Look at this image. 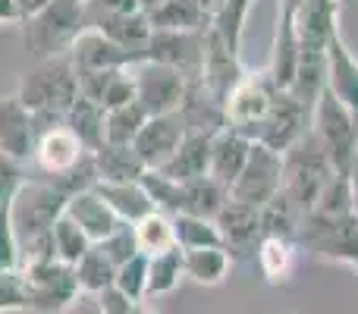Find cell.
I'll return each mask as SVG.
<instances>
[{"instance_id":"6da1fadb","label":"cell","mask_w":358,"mask_h":314,"mask_svg":"<svg viewBox=\"0 0 358 314\" xmlns=\"http://www.w3.org/2000/svg\"><path fill=\"white\" fill-rule=\"evenodd\" d=\"M66 192L57 189L48 179H25L22 183V189L16 192L10 204L13 229H16L19 242V264L57 258L50 229L66 210Z\"/></svg>"},{"instance_id":"7a4b0ae2","label":"cell","mask_w":358,"mask_h":314,"mask_svg":"<svg viewBox=\"0 0 358 314\" xmlns=\"http://www.w3.org/2000/svg\"><path fill=\"white\" fill-rule=\"evenodd\" d=\"M22 41L35 60L69 54L76 35L88 25V3L85 0H54L41 13L22 19Z\"/></svg>"},{"instance_id":"3957f363","label":"cell","mask_w":358,"mask_h":314,"mask_svg":"<svg viewBox=\"0 0 358 314\" xmlns=\"http://www.w3.org/2000/svg\"><path fill=\"white\" fill-rule=\"evenodd\" d=\"M16 98L29 113H60V117H66L73 101L79 98V73H76L69 54L35 60V66L19 82Z\"/></svg>"},{"instance_id":"277c9868","label":"cell","mask_w":358,"mask_h":314,"mask_svg":"<svg viewBox=\"0 0 358 314\" xmlns=\"http://www.w3.org/2000/svg\"><path fill=\"white\" fill-rule=\"evenodd\" d=\"M330 176H334L330 157L308 126V132H305L296 145H289V148L283 151V189L280 192H283L302 214H308L317 204V198H321L324 185L330 183Z\"/></svg>"},{"instance_id":"5b68a950","label":"cell","mask_w":358,"mask_h":314,"mask_svg":"<svg viewBox=\"0 0 358 314\" xmlns=\"http://www.w3.org/2000/svg\"><path fill=\"white\" fill-rule=\"evenodd\" d=\"M299 248L317 261L346 264L358 271V220L352 210L346 214H324L308 210L296 236Z\"/></svg>"},{"instance_id":"8992f818","label":"cell","mask_w":358,"mask_h":314,"mask_svg":"<svg viewBox=\"0 0 358 314\" xmlns=\"http://www.w3.org/2000/svg\"><path fill=\"white\" fill-rule=\"evenodd\" d=\"M311 132L327 151L334 173L349 176L358 160V120L334 98L327 85L311 107Z\"/></svg>"},{"instance_id":"52a82bcc","label":"cell","mask_w":358,"mask_h":314,"mask_svg":"<svg viewBox=\"0 0 358 314\" xmlns=\"http://www.w3.org/2000/svg\"><path fill=\"white\" fill-rule=\"evenodd\" d=\"M25 286V302L35 314H63L79 302L82 290L76 283V267L60 258H44L19 264Z\"/></svg>"},{"instance_id":"ba28073f","label":"cell","mask_w":358,"mask_h":314,"mask_svg":"<svg viewBox=\"0 0 358 314\" xmlns=\"http://www.w3.org/2000/svg\"><path fill=\"white\" fill-rule=\"evenodd\" d=\"M132 82H136V101L148 110V117H161V113H176L189 92V79L179 69L167 63L155 60H138L129 66Z\"/></svg>"},{"instance_id":"9c48e42d","label":"cell","mask_w":358,"mask_h":314,"mask_svg":"<svg viewBox=\"0 0 358 314\" xmlns=\"http://www.w3.org/2000/svg\"><path fill=\"white\" fill-rule=\"evenodd\" d=\"M277 92H283V88L273 85V79H271L267 69L264 73H245L233 85V92L227 94V101H223L227 126H233V129L245 132V136L252 138V132L258 129L261 120H264L267 110H271Z\"/></svg>"},{"instance_id":"30bf717a","label":"cell","mask_w":358,"mask_h":314,"mask_svg":"<svg viewBox=\"0 0 358 314\" xmlns=\"http://www.w3.org/2000/svg\"><path fill=\"white\" fill-rule=\"evenodd\" d=\"M280 189H283V155L255 142L242 173L229 185V198L252 208H264Z\"/></svg>"},{"instance_id":"8fae6325","label":"cell","mask_w":358,"mask_h":314,"mask_svg":"<svg viewBox=\"0 0 358 314\" xmlns=\"http://www.w3.org/2000/svg\"><path fill=\"white\" fill-rule=\"evenodd\" d=\"M308 126H311L308 107H305L292 92H277L271 110H267V117L261 120L258 129L252 132V138L283 155L289 145H296L299 138L308 132Z\"/></svg>"},{"instance_id":"7c38bea8","label":"cell","mask_w":358,"mask_h":314,"mask_svg":"<svg viewBox=\"0 0 358 314\" xmlns=\"http://www.w3.org/2000/svg\"><path fill=\"white\" fill-rule=\"evenodd\" d=\"M69 60H73L76 73H92V69H126L132 63L145 60V54L117 44L94 25H85L69 48Z\"/></svg>"},{"instance_id":"4fadbf2b","label":"cell","mask_w":358,"mask_h":314,"mask_svg":"<svg viewBox=\"0 0 358 314\" xmlns=\"http://www.w3.org/2000/svg\"><path fill=\"white\" fill-rule=\"evenodd\" d=\"M204 35L208 31H151L148 48H145V60L167 63L179 69L185 79H198L201 73V57H204Z\"/></svg>"},{"instance_id":"5bb4252c","label":"cell","mask_w":358,"mask_h":314,"mask_svg":"<svg viewBox=\"0 0 358 314\" xmlns=\"http://www.w3.org/2000/svg\"><path fill=\"white\" fill-rule=\"evenodd\" d=\"M217 229H220V242L227 248V255L236 261L252 258L255 248L261 242V214L252 204H242L236 198H229L220 208V214L214 217Z\"/></svg>"},{"instance_id":"9a60e30c","label":"cell","mask_w":358,"mask_h":314,"mask_svg":"<svg viewBox=\"0 0 358 314\" xmlns=\"http://www.w3.org/2000/svg\"><path fill=\"white\" fill-rule=\"evenodd\" d=\"M185 123H182V113H161V117H148V123L138 129L136 142V155L142 157V164L148 170H161L170 157L176 155V148L182 145L185 138Z\"/></svg>"},{"instance_id":"2e32d148","label":"cell","mask_w":358,"mask_h":314,"mask_svg":"<svg viewBox=\"0 0 358 314\" xmlns=\"http://www.w3.org/2000/svg\"><path fill=\"white\" fill-rule=\"evenodd\" d=\"M242 76H245V69H242V57L233 54V50H229L227 44L208 29V35H204V57H201L198 82L208 88V94L217 101V104H223L227 94L233 92V85L242 79Z\"/></svg>"},{"instance_id":"e0dca14e","label":"cell","mask_w":358,"mask_h":314,"mask_svg":"<svg viewBox=\"0 0 358 314\" xmlns=\"http://www.w3.org/2000/svg\"><path fill=\"white\" fill-rule=\"evenodd\" d=\"M327 88L358 120V57L349 50L340 25L327 38Z\"/></svg>"},{"instance_id":"ac0fdd59","label":"cell","mask_w":358,"mask_h":314,"mask_svg":"<svg viewBox=\"0 0 358 314\" xmlns=\"http://www.w3.org/2000/svg\"><path fill=\"white\" fill-rule=\"evenodd\" d=\"M66 217H73L76 223H79V229L88 236V239L98 245V242H104L107 236L113 233V229L120 227V217L113 214V208L101 198V192L94 189H82V192H73V195L66 198Z\"/></svg>"},{"instance_id":"d6986e66","label":"cell","mask_w":358,"mask_h":314,"mask_svg":"<svg viewBox=\"0 0 358 314\" xmlns=\"http://www.w3.org/2000/svg\"><path fill=\"white\" fill-rule=\"evenodd\" d=\"M252 145L255 138H248L245 132L233 129V126L217 129L210 136V176L229 189L236 183V176L242 173V166H245L248 155H252Z\"/></svg>"},{"instance_id":"ffe728a7","label":"cell","mask_w":358,"mask_h":314,"mask_svg":"<svg viewBox=\"0 0 358 314\" xmlns=\"http://www.w3.org/2000/svg\"><path fill=\"white\" fill-rule=\"evenodd\" d=\"M35 148L31 113L19 104V98H0V151L13 160H29Z\"/></svg>"},{"instance_id":"44dd1931","label":"cell","mask_w":358,"mask_h":314,"mask_svg":"<svg viewBox=\"0 0 358 314\" xmlns=\"http://www.w3.org/2000/svg\"><path fill=\"white\" fill-rule=\"evenodd\" d=\"M88 25L101 29L107 38H113L117 44H123L129 50H138V54H145L148 38L155 31L148 13H142V10H136V13H92L88 10Z\"/></svg>"},{"instance_id":"7402d4cb","label":"cell","mask_w":358,"mask_h":314,"mask_svg":"<svg viewBox=\"0 0 358 314\" xmlns=\"http://www.w3.org/2000/svg\"><path fill=\"white\" fill-rule=\"evenodd\" d=\"M299 248L296 239H280V236H264L255 248V258H258V267L264 273V280L271 286H289L292 277L299 271Z\"/></svg>"},{"instance_id":"603a6c76","label":"cell","mask_w":358,"mask_h":314,"mask_svg":"<svg viewBox=\"0 0 358 314\" xmlns=\"http://www.w3.org/2000/svg\"><path fill=\"white\" fill-rule=\"evenodd\" d=\"M161 173H167L176 183L210 176V136L208 132H185L182 145H179L176 155L161 166Z\"/></svg>"},{"instance_id":"cb8c5ba5","label":"cell","mask_w":358,"mask_h":314,"mask_svg":"<svg viewBox=\"0 0 358 314\" xmlns=\"http://www.w3.org/2000/svg\"><path fill=\"white\" fill-rule=\"evenodd\" d=\"M148 166L136 155L132 145H113L104 142L94 151V173L98 183H138Z\"/></svg>"},{"instance_id":"d4e9b609","label":"cell","mask_w":358,"mask_h":314,"mask_svg":"<svg viewBox=\"0 0 358 314\" xmlns=\"http://www.w3.org/2000/svg\"><path fill=\"white\" fill-rule=\"evenodd\" d=\"M182 267L185 277L198 286H220L229 277L233 258L227 255L223 245H210V248H185L182 252Z\"/></svg>"},{"instance_id":"484cf974","label":"cell","mask_w":358,"mask_h":314,"mask_svg":"<svg viewBox=\"0 0 358 314\" xmlns=\"http://www.w3.org/2000/svg\"><path fill=\"white\" fill-rule=\"evenodd\" d=\"M151 29L157 31H208L210 13L201 10L198 0H167L155 13H148Z\"/></svg>"},{"instance_id":"4316f807","label":"cell","mask_w":358,"mask_h":314,"mask_svg":"<svg viewBox=\"0 0 358 314\" xmlns=\"http://www.w3.org/2000/svg\"><path fill=\"white\" fill-rule=\"evenodd\" d=\"M94 189L101 192L107 204L113 208V214L123 223H138L145 214L155 210L148 192L142 189V183H94Z\"/></svg>"},{"instance_id":"83f0119b","label":"cell","mask_w":358,"mask_h":314,"mask_svg":"<svg viewBox=\"0 0 358 314\" xmlns=\"http://www.w3.org/2000/svg\"><path fill=\"white\" fill-rule=\"evenodd\" d=\"M104 117H107V110L98 101L79 94V98L73 101V107L66 110L63 123L73 129V136L79 138L88 151H98L101 145H104Z\"/></svg>"},{"instance_id":"f1b7e54d","label":"cell","mask_w":358,"mask_h":314,"mask_svg":"<svg viewBox=\"0 0 358 314\" xmlns=\"http://www.w3.org/2000/svg\"><path fill=\"white\" fill-rule=\"evenodd\" d=\"M113 280H117V264L101 252V245H92L76 261V283H79L82 296H101L113 286Z\"/></svg>"},{"instance_id":"f546056e","label":"cell","mask_w":358,"mask_h":314,"mask_svg":"<svg viewBox=\"0 0 358 314\" xmlns=\"http://www.w3.org/2000/svg\"><path fill=\"white\" fill-rule=\"evenodd\" d=\"M182 192H185L182 214H198V217H208V220H214L223 204L229 201V189L223 183H217L214 176L189 179V183H182Z\"/></svg>"},{"instance_id":"4dcf8cb0","label":"cell","mask_w":358,"mask_h":314,"mask_svg":"<svg viewBox=\"0 0 358 314\" xmlns=\"http://www.w3.org/2000/svg\"><path fill=\"white\" fill-rule=\"evenodd\" d=\"M258 214H261V239H264V236L296 239L299 227H302V220H305V214L283 195V192H277L264 208H258Z\"/></svg>"},{"instance_id":"1f68e13d","label":"cell","mask_w":358,"mask_h":314,"mask_svg":"<svg viewBox=\"0 0 358 314\" xmlns=\"http://www.w3.org/2000/svg\"><path fill=\"white\" fill-rule=\"evenodd\" d=\"M182 280H185V267H182V248L179 245L148 258V299L170 296V292L179 290Z\"/></svg>"},{"instance_id":"d6a6232c","label":"cell","mask_w":358,"mask_h":314,"mask_svg":"<svg viewBox=\"0 0 358 314\" xmlns=\"http://www.w3.org/2000/svg\"><path fill=\"white\" fill-rule=\"evenodd\" d=\"M255 0H227L210 19V31L227 44L233 54L242 57V35H245V19Z\"/></svg>"},{"instance_id":"836d02e7","label":"cell","mask_w":358,"mask_h":314,"mask_svg":"<svg viewBox=\"0 0 358 314\" xmlns=\"http://www.w3.org/2000/svg\"><path fill=\"white\" fill-rule=\"evenodd\" d=\"M136 227V239H138V252L142 255H161L167 248H176V233H173V217L164 210H151L145 214Z\"/></svg>"},{"instance_id":"e575fe53","label":"cell","mask_w":358,"mask_h":314,"mask_svg":"<svg viewBox=\"0 0 358 314\" xmlns=\"http://www.w3.org/2000/svg\"><path fill=\"white\" fill-rule=\"evenodd\" d=\"M148 123V110L138 101H129L123 107H113L104 117V142L113 145H132L138 136V129Z\"/></svg>"},{"instance_id":"d590c367","label":"cell","mask_w":358,"mask_h":314,"mask_svg":"<svg viewBox=\"0 0 358 314\" xmlns=\"http://www.w3.org/2000/svg\"><path fill=\"white\" fill-rule=\"evenodd\" d=\"M142 189L148 192L151 204H155V210H164V214L176 217L185 210V192H182V183H176V179H170L167 173L161 170H145L142 173Z\"/></svg>"},{"instance_id":"8d00e7d4","label":"cell","mask_w":358,"mask_h":314,"mask_svg":"<svg viewBox=\"0 0 358 314\" xmlns=\"http://www.w3.org/2000/svg\"><path fill=\"white\" fill-rule=\"evenodd\" d=\"M173 233H176V245L182 248H210V245H223L220 242V229L214 220L198 214H176L173 217Z\"/></svg>"},{"instance_id":"74e56055","label":"cell","mask_w":358,"mask_h":314,"mask_svg":"<svg viewBox=\"0 0 358 314\" xmlns=\"http://www.w3.org/2000/svg\"><path fill=\"white\" fill-rule=\"evenodd\" d=\"M50 239H54V255L63 261V264H73V267H76V261L94 245V242L79 229V223H76L73 217H66V210H63V217L54 223Z\"/></svg>"},{"instance_id":"f35d334b","label":"cell","mask_w":358,"mask_h":314,"mask_svg":"<svg viewBox=\"0 0 358 314\" xmlns=\"http://www.w3.org/2000/svg\"><path fill=\"white\" fill-rule=\"evenodd\" d=\"M113 286H117L120 292H126L129 299H136V302L148 299V255L138 252V255H132L129 261H123V264L117 267Z\"/></svg>"},{"instance_id":"ab89813d","label":"cell","mask_w":358,"mask_h":314,"mask_svg":"<svg viewBox=\"0 0 358 314\" xmlns=\"http://www.w3.org/2000/svg\"><path fill=\"white\" fill-rule=\"evenodd\" d=\"M101 252L107 255V258L113 261V264H123V261H129L132 255H138V239H136V227L132 223H120L117 229H113L110 236H107L104 242H98Z\"/></svg>"},{"instance_id":"60d3db41","label":"cell","mask_w":358,"mask_h":314,"mask_svg":"<svg viewBox=\"0 0 358 314\" xmlns=\"http://www.w3.org/2000/svg\"><path fill=\"white\" fill-rule=\"evenodd\" d=\"M10 311H29L19 267H13V271H0V314H10Z\"/></svg>"},{"instance_id":"b9f144b4","label":"cell","mask_w":358,"mask_h":314,"mask_svg":"<svg viewBox=\"0 0 358 314\" xmlns=\"http://www.w3.org/2000/svg\"><path fill=\"white\" fill-rule=\"evenodd\" d=\"M129 101H136V82H132V73H129V66H126V69H117L113 79L107 82L104 94H101V107L113 110V107H123V104H129Z\"/></svg>"},{"instance_id":"7bdbcfd3","label":"cell","mask_w":358,"mask_h":314,"mask_svg":"<svg viewBox=\"0 0 358 314\" xmlns=\"http://www.w3.org/2000/svg\"><path fill=\"white\" fill-rule=\"evenodd\" d=\"M10 204L0 208V271H13V267H19V242H16V229H13Z\"/></svg>"},{"instance_id":"ee69618b","label":"cell","mask_w":358,"mask_h":314,"mask_svg":"<svg viewBox=\"0 0 358 314\" xmlns=\"http://www.w3.org/2000/svg\"><path fill=\"white\" fill-rule=\"evenodd\" d=\"M25 176H22V160H13L10 155L0 151V208L10 204L16 198V192L22 189Z\"/></svg>"},{"instance_id":"f6af8a7d","label":"cell","mask_w":358,"mask_h":314,"mask_svg":"<svg viewBox=\"0 0 358 314\" xmlns=\"http://www.w3.org/2000/svg\"><path fill=\"white\" fill-rule=\"evenodd\" d=\"M101 305V311L104 314H129V308L136 305V299H129L126 292H120L117 286H110V290H104L101 296H94Z\"/></svg>"},{"instance_id":"bcb514c9","label":"cell","mask_w":358,"mask_h":314,"mask_svg":"<svg viewBox=\"0 0 358 314\" xmlns=\"http://www.w3.org/2000/svg\"><path fill=\"white\" fill-rule=\"evenodd\" d=\"M92 13H136L138 0H88Z\"/></svg>"},{"instance_id":"7dc6e473","label":"cell","mask_w":358,"mask_h":314,"mask_svg":"<svg viewBox=\"0 0 358 314\" xmlns=\"http://www.w3.org/2000/svg\"><path fill=\"white\" fill-rule=\"evenodd\" d=\"M13 3H16L19 22H22V19H29V16H35V13H41L44 6H50L54 0H13Z\"/></svg>"},{"instance_id":"c3c4849f","label":"cell","mask_w":358,"mask_h":314,"mask_svg":"<svg viewBox=\"0 0 358 314\" xmlns=\"http://www.w3.org/2000/svg\"><path fill=\"white\" fill-rule=\"evenodd\" d=\"M69 314H104V311H101V305L94 296H79V302L69 308Z\"/></svg>"},{"instance_id":"681fc988","label":"cell","mask_w":358,"mask_h":314,"mask_svg":"<svg viewBox=\"0 0 358 314\" xmlns=\"http://www.w3.org/2000/svg\"><path fill=\"white\" fill-rule=\"evenodd\" d=\"M0 22H19V13L13 0H0Z\"/></svg>"},{"instance_id":"f907efd6","label":"cell","mask_w":358,"mask_h":314,"mask_svg":"<svg viewBox=\"0 0 358 314\" xmlns=\"http://www.w3.org/2000/svg\"><path fill=\"white\" fill-rule=\"evenodd\" d=\"M349 183H352V214H355V220H358V160H355L352 173H349Z\"/></svg>"},{"instance_id":"816d5d0a","label":"cell","mask_w":358,"mask_h":314,"mask_svg":"<svg viewBox=\"0 0 358 314\" xmlns=\"http://www.w3.org/2000/svg\"><path fill=\"white\" fill-rule=\"evenodd\" d=\"M198 3H201V10H204V13H210V19H214V13L220 10V6L227 3V0H198Z\"/></svg>"},{"instance_id":"f5cc1de1","label":"cell","mask_w":358,"mask_h":314,"mask_svg":"<svg viewBox=\"0 0 358 314\" xmlns=\"http://www.w3.org/2000/svg\"><path fill=\"white\" fill-rule=\"evenodd\" d=\"M129 314H161V311H157V308H151V305L142 299V302H136V305H132Z\"/></svg>"},{"instance_id":"db71d44e","label":"cell","mask_w":358,"mask_h":314,"mask_svg":"<svg viewBox=\"0 0 358 314\" xmlns=\"http://www.w3.org/2000/svg\"><path fill=\"white\" fill-rule=\"evenodd\" d=\"M161 3H167V0H138V10H142V13H155Z\"/></svg>"},{"instance_id":"11a10c76","label":"cell","mask_w":358,"mask_h":314,"mask_svg":"<svg viewBox=\"0 0 358 314\" xmlns=\"http://www.w3.org/2000/svg\"><path fill=\"white\" fill-rule=\"evenodd\" d=\"M85 3H88V0H85Z\"/></svg>"}]
</instances>
